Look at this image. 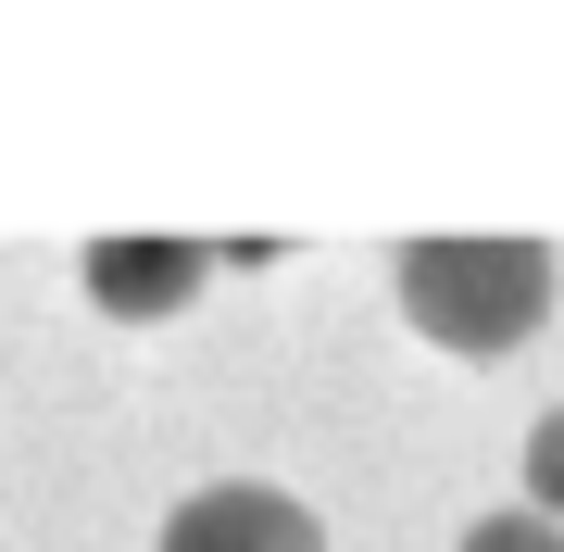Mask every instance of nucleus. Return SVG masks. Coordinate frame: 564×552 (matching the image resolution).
<instances>
[{
	"instance_id": "nucleus-5",
	"label": "nucleus",
	"mask_w": 564,
	"mask_h": 552,
	"mask_svg": "<svg viewBox=\"0 0 564 552\" xmlns=\"http://www.w3.org/2000/svg\"><path fill=\"white\" fill-rule=\"evenodd\" d=\"M452 552H564V528H552V515H477Z\"/></svg>"
},
{
	"instance_id": "nucleus-4",
	"label": "nucleus",
	"mask_w": 564,
	"mask_h": 552,
	"mask_svg": "<svg viewBox=\"0 0 564 552\" xmlns=\"http://www.w3.org/2000/svg\"><path fill=\"white\" fill-rule=\"evenodd\" d=\"M527 515H552V528H564V402L527 427Z\"/></svg>"
},
{
	"instance_id": "nucleus-1",
	"label": "nucleus",
	"mask_w": 564,
	"mask_h": 552,
	"mask_svg": "<svg viewBox=\"0 0 564 552\" xmlns=\"http://www.w3.org/2000/svg\"><path fill=\"white\" fill-rule=\"evenodd\" d=\"M389 289H402L414 339H440V351H464V365H489V351H514V339L552 314V239H502V226L402 239Z\"/></svg>"
},
{
	"instance_id": "nucleus-2",
	"label": "nucleus",
	"mask_w": 564,
	"mask_h": 552,
	"mask_svg": "<svg viewBox=\"0 0 564 552\" xmlns=\"http://www.w3.org/2000/svg\"><path fill=\"white\" fill-rule=\"evenodd\" d=\"M163 552H326V528H314V502L263 490V477H214L163 515Z\"/></svg>"
},
{
	"instance_id": "nucleus-3",
	"label": "nucleus",
	"mask_w": 564,
	"mask_h": 552,
	"mask_svg": "<svg viewBox=\"0 0 564 552\" xmlns=\"http://www.w3.org/2000/svg\"><path fill=\"white\" fill-rule=\"evenodd\" d=\"M88 302H101V314H126V327H163V314H176L188 302V289H202L214 277V239H151V226H139V239H88Z\"/></svg>"
}]
</instances>
